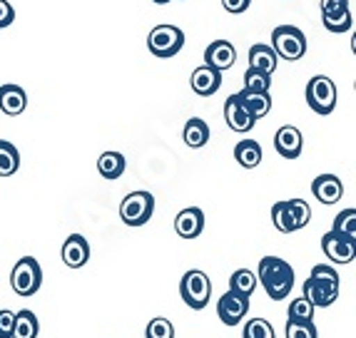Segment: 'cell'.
<instances>
[{"label":"cell","mask_w":356,"mask_h":338,"mask_svg":"<svg viewBox=\"0 0 356 338\" xmlns=\"http://www.w3.org/2000/svg\"><path fill=\"white\" fill-rule=\"evenodd\" d=\"M175 232L182 239H197L204 232V214L200 207H187L175 217Z\"/></svg>","instance_id":"4fadbf2b"},{"label":"cell","mask_w":356,"mask_h":338,"mask_svg":"<svg viewBox=\"0 0 356 338\" xmlns=\"http://www.w3.org/2000/svg\"><path fill=\"white\" fill-rule=\"evenodd\" d=\"M332 232L339 234V237H346V239H351V242H356V209L354 207L337 214Z\"/></svg>","instance_id":"4316f807"},{"label":"cell","mask_w":356,"mask_h":338,"mask_svg":"<svg viewBox=\"0 0 356 338\" xmlns=\"http://www.w3.org/2000/svg\"><path fill=\"white\" fill-rule=\"evenodd\" d=\"M179 3H187V0H179Z\"/></svg>","instance_id":"b9f144b4"},{"label":"cell","mask_w":356,"mask_h":338,"mask_svg":"<svg viewBox=\"0 0 356 338\" xmlns=\"http://www.w3.org/2000/svg\"><path fill=\"white\" fill-rule=\"evenodd\" d=\"M15 23V10L8 0H0V30L3 28H10Z\"/></svg>","instance_id":"f35d334b"},{"label":"cell","mask_w":356,"mask_h":338,"mask_svg":"<svg viewBox=\"0 0 356 338\" xmlns=\"http://www.w3.org/2000/svg\"><path fill=\"white\" fill-rule=\"evenodd\" d=\"M324 28L329 33H346V30L354 28V18H351V10L346 8L344 12H339V15H329V18H321Z\"/></svg>","instance_id":"d6a6232c"},{"label":"cell","mask_w":356,"mask_h":338,"mask_svg":"<svg viewBox=\"0 0 356 338\" xmlns=\"http://www.w3.org/2000/svg\"><path fill=\"white\" fill-rule=\"evenodd\" d=\"M269 87H272V75L257 70L244 72V90H250V92H269Z\"/></svg>","instance_id":"f1b7e54d"},{"label":"cell","mask_w":356,"mask_h":338,"mask_svg":"<svg viewBox=\"0 0 356 338\" xmlns=\"http://www.w3.org/2000/svg\"><path fill=\"white\" fill-rule=\"evenodd\" d=\"M237 62V48L229 40H214L204 50V65L214 67L217 72L229 70Z\"/></svg>","instance_id":"8fae6325"},{"label":"cell","mask_w":356,"mask_h":338,"mask_svg":"<svg viewBox=\"0 0 356 338\" xmlns=\"http://www.w3.org/2000/svg\"><path fill=\"white\" fill-rule=\"evenodd\" d=\"M182 140H184V144H187V147H192V149L204 147V144L209 142L207 122H204L202 117L187 119V125H184V130H182Z\"/></svg>","instance_id":"44dd1931"},{"label":"cell","mask_w":356,"mask_h":338,"mask_svg":"<svg viewBox=\"0 0 356 338\" xmlns=\"http://www.w3.org/2000/svg\"><path fill=\"white\" fill-rule=\"evenodd\" d=\"M272 50L277 58L286 60V62H297L307 55V37L294 25H280L272 33Z\"/></svg>","instance_id":"7a4b0ae2"},{"label":"cell","mask_w":356,"mask_h":338,"mask_svg":"<svg viewBox=\"0 0 356 338\" xmlns=\"http://www.w3.org/2000/svg\"><path fill=\"white\" fill-rule=\"evenodd\" d=\"M179 296L190 309L202 311L209 303V298H212V281H209V276L204 271L192 269L179 281Z\"/></svg>","instance_id":"3957f363"},{"label":"cell","mask_w":356,"mask_h":338,"mask_svg":"<svg viewBox=\"0 0 356 338\" xmlns=\"http://www.w3.org/2000/svg\"><path fill=\"white\" fill-rule=\"evenodd\" d=\"M321 18H329V15H339L349 8V0H321Z\"/></svg>","instance_id":"d590c367"},{"label":"cell","mask_w":356,"mask_h":338,"mask_svg":"<svg viewBox=\"0 0 356 338\" xmlns=\"http://www.w3.org/2000/svg\"><path fill=\"white\" fill-rule=\"evenodd\" d=\"M304 95H307V105L316 115H332L337 107V85L327 75H314L309 80Z\"/></svg>","instance_id":"5b68a950"},{"label":"cell","mask_w":356,"mask_h":338,"mask_svg":"<svg viewBox=\"0 0 356 338\" xmlns=\"http://www.w3.org/2000/svg\"><path fill=\"white\" fill-rule=\"evenodd\" d=\"M302 147H304V137L294 125L280 127L277 135H274V149H277L284 160H297V157L302 155Z\"/></svg>","instance_id":"7c38bea8"},{"label":"cell","mask_w":356,"mask_h":338,"mask_svg":"<svg viewBox=\"0 0 356 338\" xmlns=\"http://www.w3.org/2000/svg\"><path fill=\"white\" fill-rule=\"evenodd\" d=\"M147 48L154 58H175L184 48V33L177 25H154L147 35Z\"/></svg>","instance_id":"277c9868"},{"label":"cell","mask_w":356,"mask_h":338,"mask_svg":"<svg viewBox=\"0 0 356 338\" xmlns=\"http://www.w3.org/2000/svg\"><path fill=\"white\" fill-rule=\"evenodd\" d=\"M25 107H28V95L20 85L8 83L0 87V110H3V115L18 117V115L25 112Z\"/></svg>","instance_id":"2e32d148"},{"label":"cell","mask_w":356,"mask_h":338,"mask_svg":"<svg viewBox=\"0 0 356 338\" xmlns=\"http://www.w3.org/2000/svg\"><path fill=\"white\" fill-rule=\"evenodd\" d=\"M125 167H127V162L120 152H102L100 160H97V172L105 179L122 177V174H125Z\"/></svg>","instance_id":"603a6c76"},{"label":"cell","mask_w":356,"mask_h":338,"mask_svg":"<svg viewBox=\"0 0 356 338\" xmlns=\"http://www.w3.org/2000/svg\"><path fill=\"white\" fill-rule=\"evenodd\" d=\"M90 259V244L83 234H70L63 244V261H65V267L70 269H80L85 267Z\"/></svg>","instance_id":"9a60e30c"},{"label":"cell","mask_w":356,"mask_h":338,"mask_svg":"<svg viewBox=\"0 0 356 338\" xmlns=\"http://www.w3.org/2000/svg\"><path fill=\"white\" fill-rule=\"evenodd\" d=\"M286 319L289 321H314V306H312L304 296L294 298V301L289 303Z\"/></svg>","instance_id":"1f68e13d"},{"label":"cell","mask_w":356,"mask_h":338,"mask_svg":"<svg viewBox=\"0 0 356 338\" xmlns=\"http://www.w3.org/2000/svg\"><path fill=\"white\" fill-rule=\"evenodd\" d=\"M309 276H314V279H321V281H332V284H339V273L334 271L332 267H327V264H316Z\"/></svg>","instance_id":"8d00e7d4"},{"label":"cell","mask_w":356,"mask_h":338,"mask_svg":"<svg viewBox=\"0 0 356 338\" xmlns=\"http://www.w3.org/2000/svg\"><path fill=\"white\" fill-rule=\"evenodd\" d=\"M217 314H220V321L225 326H237L250 314V298L239 296L234 291H227L217 301Z\"/></svg>","instance_id":"ba28073f"},{"label":"cell","mask_w":356,"mask_h":338,"mask_svg":"<svg viewBox=\"0 0 356 338\" xmlns=\"http://www.w3.org/2000/svg\"><path fill=\"white\" fill-rule=\"evenodd\" d=\"M312 194L319 199L321 204H337L341 196H344V184L337 174H319V177L312 182Z\"/></svg>","instance_id":"5bb4252c"},{"label":"cell","mask_w":356,"mask_h":338,"mask_svg":"<svg viewBox=\"0 0 356 338\" xmlns=\"http://www.w3.org/2000/svg\"><path fill=\"white\" fill-rule=\"evenodd\" d=\"M225 119H227V127L234 132H250L257 122V119H252V115L239 105L234 95L227 97V102H225Z\"/></svg>","instance_id":"d6986e66"},{"label":"cell","mask_w":356,"mask_h":338,"mask_svg":"<svg viewBox=\"0 0 356 338\" xmlns=\"http://www.w3.org/2000/svg\"><path fill=\"white\" fill-rule=\"evenodd\" d=\"M38 331H40V323H38V316L33 311L23 309L15 314V321H13V338H38Z\"/></svg>","instance_id":"7402d4cb"},{"label":"cell","mask_w":356,"mask_h":338,"mask_svg":"<svg viewBox=\"0 0 356 338\" xmlns=\"http://www.w3.org/2000/svg\"><path fill=\"white\" fill-rule=\"evenodd\" d=\"M20 167V155L15 144L0 140V177H13Z\"/></svg>","instance_id":"484cf974"},{"label":"cell","mask_w":356,"mask_h":338,"mask_svg":"<svg viewBox=\"0 0 356 338\" xmlns=\"http://www.w3.org/2000/svg\"><path fill=\"white\" fill-rule=\"evenodd\" d=\"M257 289V273L250 271V269H237V271L229 276V291L239 294V296L250 298Z\"/></svg>","instance_id":"d4e9b609"},{"label":"cell","mask_w":356,"mask_h":338,"mask_svg":"<svg viewBox=\"0 0 356 338\" xmlns=\"http://www.w3.org/2000/svg\"><path fill=\"white\" fill-rule=\"evenodd\" d=\"M244 338H277L272 323L267 319H250L244 326Z\"/></svg>","instance_id":"f546056e"},{"label":"cell","mask_w":356,"mask_h":338,"mask_svg":"<svg viewBox=\"0 0 356 338\" xmlns=\"http://www.w3.org/2000/svg\"><path fill=\"white\" fill-rule=\"evenodd\" d=\"M314 321H289L286 319V338H316Z\"/></svg>","instance_id":"836d02e7"},{"label":"cell","mask_w":356,"mask_h":338,"mask_svg":"<svg viewBox=\"0 0 356 338\" xmlns=\"http://www.w3.org/2000/svg\"><path fill=\"white\" fill-rule=\"evenodd\" d=\"M13 321H15L13 311H0V338H13Z\"/></svg>","instance_id":"74e56055"},{"label":"cell","mask_w":356,"mask_h":338,"mask_svg":"<svg viewBox=\"0 0 356 338\" xmlns=\"http://www.w3.org/2000/svg\"><path fill=\"white\" fill-rule=\"evenodd\" d=\"M42 284V269L33 256H23V259L13 267L10 271V286L18 296H33L38 294Z\"/></svg>","instance_id":"8992f818"},{"label":"cell","mask_w":356,"mask_h":338,"mask_svg":"<svg viewBox=\"0 0 356 338\" xmlns=\"http://www.w3.org/2000/svg\"><path fill=\"white\" fill-rule=\"evenodd\" d=\"M222 6H225V10L232 12V15H239V12H244L252 6V0H222Z\"/></svg>","instance_id":"ab89813d"},{"label":"cell","mask_w":356,"mask_h":338,"mask_svg":"<svg viewBox=\"0 0 356 338\" xmlns=\"http://www.w3.org/2000/svg\"><path fill=\"white\" fill-rule=\"evenodd\" d=\"M234 160L244 167V169H254L261 162V147L257 140H242V142L234 147Z\"/></svg>","instance_id":"cb8c5ba5"},{"label":"cell","mask_w":356,"mask_h":338,"mask_svg":"<svg viewBox=\"0 0 356 338\" xmlns=\"http://www.w3.org/2000/svg\"><path fill=\"white\" fill-rule=\"evenodd\" d=\"M280 65V58L274 55L272 45L267 42H254L250 48V70H257V72H267L272 75Z\"/></svg>","instance_id":"ffe728a7"},{"label":"cell","mask_w":356,"mask_h":338,"mask_svg":"<svg viewBox=\"0 0 356 338\" xmlns=\"http://www.w3.org/2000/svg\"><path fill=\"white\" fill-rule=\"evenodd\" d=\"M190 85L200 97H209L222 87V72H217L209 65H200L195 72H192Z\"/></svg>","instance_id":"e0dca14e"},{"label":"cell","mask_w":356,"mask_h":338,"mask_svg":"<svg viewBox=\"0 0 356 338\" xmlns=\"http://www.w3.org/2000/svg\"><path fill=\"white\" fill-rule=\"evenodd\" d=\"M304 298H307L314 309H327V306H332L339 298V284L309 276V279L304 281Z\"/></svg>","instance_id":"9c48e42d"},{"label":"cell","mask_w":356,"mask_h":338,"mask_svg":"<svg viewBox=\"0 0 356 338\" xmlns=\"http://www.w3.org/2000/svg\"><path fill=\"white\" fill-rule=\"evenodd\" d=\"M234 97H237L239 105L252 115V119L267 117L269 110H272V97H269V92H250V90H242V92H237Z\"/></svg>","instance_id":"ac0fdd59"},{"label":"cell","mask_w":356,"mask_h":338,"mask_svg":"<svg viewBox=\"0 0 356 338\" xmlns=\"http://www.w3.org/2000/svg\"><path fill=\"white\" fill-rule=\"evenodd\" d=\"M321 249H324L327 259L334 261V264H351L356 256V242L329 232L321 237Z\"/></svg>","instance_id":"30bf717a"},{"label":"cell","mask_w":356,"mask_h":338,"mask_svg":"<svg viewBox=\"0 0 356 338\" xmlns=\"http://www.w3.org/2000/svg\"><path fill=\"white\" fill-rule=\"evenodd\" d=\"M152 3H157V6H167V3H172V0H152Z\"/></svg>","instance_id":"60d3db41"},{"label":"cell","mask_w":356,"mask_h":338,"mask_svg":"<svg viewBox=\"0 0 356 338\" xmlns=\"http://www.w3.org/2000/svg\"><path fill=\"white\" fill-rule=\"evenodd\" d=\"M286 204H289L291 219H294L297 232H299V229H304V226L309 224V219H312V209H309V204L304 202V199H289Z\"/></svg>","instance_id":"e575fe53"},{"label":"cell","mask_w":356,"mask_h":338,"mask_svg":"<svg viewBox=\"0 0 356 338\" xmlns=\"http://www.w3.org/2000/svg\"><path fill=\"white\" fill-rule=\"evenodd\" d=\"M257 281H261V286H264V291H267V296L272 301H282L294 289V269L280 256H264L259 261Z\"/></svg>","instance_id":"6da1fadb"},{"label":"cell","mask_w":356,"mask_h":338,"mask_svg":"<svg viewBox=\"0 0 356 338\" xmlns=\"http://www.w3.org/2000/svg\"><path fill=\"white\" fill-rule=\"evenodd\" d=\"M145 338H175L172 321H170V319H162V316L152 319L147 323V328H145Z\"/></svg>","instance_id":"4dcf8cb0"},{"label":"cell","mask_w":356,"mask_h":338,"mask_svg":"<svg viewBox=\"0 0 356 338\" xmlns=\"http://www.w3.org/2000/svg\"><path fill=\"white\" fill-rule=\"evenodd\" d=\"M272 221H274V226H277V232H282V234L297 232V224H294V219H291L289 204L286 202L274 204L272 207Z\"/></svg>","instance_id":"83f0119b"},{"label":"cell","mask_w":356,"mask_h":338,"mask_svg":"<svg viewBox=\"0 0 356 338\" xmlns=\"http://www.w3.org/2000/svg\"><path fill=\"white\" fill-rule=\"evenodd\" d=\"M154 196L149 192H132L120 204V219L127 226H143L152 219Z\"/></svg>","instance_id":"52a82bcc"}]
</instances>
